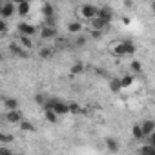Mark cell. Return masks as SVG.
Returning <instances> with one entry per match:
<instances>
[{"label": "cell", "mask_w": 155, "mask_h": 155, "mask_svg": "<svg viewBox=\"0 0 155 155\" xmlns=\"http://www.w3.org/2000/svg\"><path fill=\"white\" fill-rule=\"evenodd\" d=\"M17 13V4L15 2H6L0 6V17H2V20H6L8 17H13Z\"/></svg>", "instance_id": "6da1fadb"}, {"label": "cell", "mask_w": 155, "mask_h": 155, "mask_svg": "<svg viewBox=\"0 0 155 155\" xmlns=\"http://www.w3.org/2000/svg\"><path fill=\"white\" fill-rule=\"evenodd\" d=\"M97 11H99V8H97V6H93V4H84V6L81 8L82 17H84V18H88V20H93V18L97 17Z\"/></svg>", "instance_id": "7a4b0ae2"}, {"label": "cell", "mask_w": 155, "mask_h": 155, "mask_svg": "<svg viewBox=\"0 0 155 155\" xmlns=\"http://www.w3.org/2000/svg\"><path fill=\"white\" fill-rule=\"evenodd\" d=\"M18 31H20V35H24V37H33V35L37 33V28L31 26V24H28V22H20V24H18Z\"/></svg>", "instance_id": "3957f363"}, {"label": "cell", "mask_w": 155, "mask_h": 155, "mask_svg": "<svg viewBox=\"0 0 155 155\" xmlns=\"http://www.w3.org/2000/svg\"><path fill=\"white\" fill-rule=\"evenodd\" d=\"M9 51L13 53V55H17V57H20V58H28L29 57V53L20 46V44H17V42H13V44H9Z\"/></svg>", "instance_id": "277c9868"}, {"label": "cell", "mask_w": 155, "mask_h": 155, "mask_svg": "<svg viewBox=\"0 0 155 155\" xmlns=\"http://www.w3.org/2000/svg\"><path fill=\"white\" fill-rule=\"evenodd\" d=\"M97 18H101V20H104V22H111V18H113V11L110 9V8H99V11H97Z\"/></svg>", "instance_id": "5b68a950"}, {"label": "cell", "mask_w": 155, "mask_h": 155, "mask_svg": "<svg viewBox=\"0 0 155 155\" xmlns=\"http://www.w3.org/2000/svg\"><path fill=\"white\" fill-rule=\"evenodd\" d=\"M40 37H42L44 40L55 38V37H57V29H55V26H44V28L40 29Z\"/></svg>", "instance_id": "8992f818"}, {"label": "cell", "mask_w": 155, "mask_h": 155, "mask_svg": "<svg viewBox=\"0 0 155 155\" xmlns=\"http://www.w3.org/2000/svg\"><path fill=\"white\" fill-rule=\"evenodd\" d=\"M139 126H140V130H142V133H144V139L150 137L151 133H155V122H153V120H144V122L139 124Z\"/></svg>", "instance_id": "52a82bcc"}, {"label": "cell", "mask_w": 155, "mask_h": 155, "mask_svg": "<svg viewBox=\"0 0 155 155\" xmlns=\"http://www.w3.org/2000/svg\"><path fill=\"white\" fill-rule=\"evenodd\" d=\"M6 119H8L9 122L17 124V122H20V120H22V113H20L18 110H11V111H8V113H6Z\"/></svg>", "instance_id": "ba28073f"}, {"label": "cell", "mask_w": 155, "mask_h": 155, "mask_svg": "<svg viewBox=\"0 0 155 155\" xmlns=\"http://www.w3.org/2000/svg\"><path fill=\"white\" fill-rule=\"evenodd\" d=\"M29 9H31V4H29V2H26V0H22V2H18V4H17V13H18V15H22V17H24V15H28V13H29Z\"/></svg>", "instance_id": "9c48e42d"}, {"label": "cell", "mask_w": 155, "mask_h": 155, "mask_svg": "<svg viewBox=\"0 0 155 155\" xmlns=\"http://www.w3.org/2000/svg\"><path fill=\"white\" fill-rule=\"evenodd\" d=\"M82 29H84L82 22H77V20H75V22H69V24H68V31H69V33H81Z\"/></svg>", "instance_id": "30bf717a"}, {"label": "cell", "mask_w": 155, "mask_h": 155, "mask_svg": "<svg viewBox=\"0 0 155 155\" xmlns=\"http://www.w3.org/2000/svg\"><path fill=\"white\" fill-rule=\"evenodd\" d=\"M122 48H124V57H126V55H133V53H135V49H137V48H135V44H133L131 40L122 42Z\"/></svg>", "instance_id": "8fae6325"}, {"label": "cell", "mask_w": 155, "mask_h": 155, "mask_svg": "<svg viewBox=\"0 0 155 155\" xmlns=\"http://www.w3.org/2000/svg\"><path fill=\"white\" fill-rule=\"evenodd\" d=\"M106 148H108L111 153H117V151H119V142H117L115 139L108 137V139H106Z\"/></svg>", "instance_id": "7c38bea8"}, {"label": "cell", "mask_w": 155, "mask_h": 155, "mask_svg": "<svg viewBox=\"0 0 155 155\" xmlns=\"http://www.w3.org/2000/svg\"><path fill=\"white\" fill-rule=\"evenodd\" d=\"M20 46L28 51V49H31L33 48V40H31V37H24V35H20Z\"/></svg>", "instance_id": "4fadbf2b"}, {"label": "cell", "mask_w": 155, "mask_h": 155, "mask_svg": "<svg viewBox=\"0 0 155 155\" xmlns=\"http://www.w3.org/2000/svg\"><path fill=\"white\" fill-rule=\"evenodd\" d=\"M6 108H8V111H11V110H18V101L17 99H13V97H9V99H6Z\"/></svg>", "instance_id": "5bb4252c"}, {"label": "cell", "mask_w": 155, "mask_h": 155, "mask_svg": "<svg viewBox=\"0 0 155 155\" xmlns=\"http://www.w3.org/2000/svg\"><path fill=\"white\" fill-rule=\"evenodd\" d=\"M139 153H140V155H155V146H150V144H144V146H140V150H139Z\"/></svg>", "instance_id": "9a60e30c"}, {"label": "cell", "mask_w": 155, "mask_h": 155, "mask_svg": "<svg viewBox=\"0 0 155 155\" xmlns=\"http://www.w3.org/2000/svg\"><path fill=\"white\" fill-rule=\"evenodd\" d=\"M106 26H108V22H104V20H101V18H97V17L91 20V28H93V29H104Z\"/></svg>", "instance_id": "2e32d148"}, {"label": "cell", "mask_w": 155, "mask_h": 155, "mask_svg": "<svg viewBox=\"0 0 155 155\" xmlns=\"http://www.w3.org/2000/svg\"><path fill=\"white\" fill-rule=\"evenodd\" d=\"M131 135H133L137 140H142V139H144V133H142V130H140L139 124H135V126L131 128Z\"/></svg>", "instance_id": "e0dca14e"}, {"label": "cell", "mask_w": 155, "mask_h": 155, "mask_svg": "<svg viewBox=\"0 0 155 155\" xmlns=\"http://www.w3.org/2000/svg\"><path fill=\"white\" fill-rule=\"evenodd\" d=\"M68 108H69V113H84V108L79 106L77 102H68Z\"/></svg>", "instance_id": "ac0fdd59"}, {"label": "cell", "mask_w": 155, "mask_h": 155, "mask_svg": "<svg viewBox=\"0 0 155 155\" xmlns=\"http://www.w3.org/2000/svg\"><path fill=\"white\" fill-rule=\"evenodd\" d=\"M18 124H20L22 131H28V133H33V131H35V126H33L31 122H28V120H20Z\"/></svg>", "instance_id": "d6986e66"}, {"label": "cell", "mask_w": 155, "mask_h": 155, "mask_svg": "<svg viewBox=\"0 0 155 155\" xmlns=\"http://www.w3.org/2000/svg\"><path fill=\"white\" fill-rule=\"evenodd\" d=\"M69 73L71 75H81V73H84V64H75V66H71V69H69Z\"/></svg>", "instance_id": "ffe728a7"}, {"label": "cell", "mask_w": 155, "mask_h": 155, "mask_svg": "<svg viewBox=\"0 0 155 155\" xmlns=\"http://www.w3.org/2000/svg\"><path fill=\"white\" fill-rule=\"evenodd\" d=\"M119 81H120V88H128V86L133 84V77L126 75V77H122V79H119Z\"/></svg>", "instance_id": "44dd1931"}, {"label": "cell", "mask_w": 155, "mask_h": 155, "mask_svg": "<svg viewBox=\"0 0 155 155\" xmlns=\"http://www.w3.org/2000/svg\"><path fill=\"white\" fill-rule=\"evenodd\" d=\"M13 140H15V137H13L11 133H9V135H8V133H0V142H2V146H4V144H11Z\"/></svg>", "instance_id": "7402d4cb"}, {"label": "cell", "mask_w": 155, "mask_h": 155, "mask_svg": "<svg viewBox=\"0 0 155 155\" xmlns=\"http://www.w3.org/2000/svg\"><path fill=\"white\" fill-rule=\"evenodd\" d=\"M110 88H111V91H115V93H119L122 88H120V81L119 79H111L110 81Z\"/></svg>", "instance_id": "603a6c76"}, {"label": "cell", "mask_w": 155, "mask_h": 155, "mask_svg": "<svg viewBox=\"0 0 155 155\" xmlns=\"http://www.w3.org/2000/svg\"><path fill=\"white\" fill-rule=\"evenodd\" d=\"M44 117H46V120H48V122H57V113H55V111H51V110H46Z\"/></svg>", "instance_id": "cb8c5ba5"}, {"label": "cell", "mask_w": 155, "mask_h": 155, "mask_svg": "<svg viewBox=\"0 0 155 155\" xmlns=\"http://www.w3.org/2000/svg\"><path fill=\"white\" fill-rule=\"evenodd\" d=\"M140 69H142L140 62H139V60H133V62H131V71H133V73H140Z\"/></svg>", "instance_id": "d4e9b609"}, {"label": "cell", "mask_w": 155, "mask_h": 155, "mask_svg": "<svg viewBox=\"0 0 155 155\" xmlns=\"http://www.w3.org/2000/svg\"><path fill=\"white\" fill-rule=\"evenodd\" d=\"M51 55H53V49H48V48L40 49V57H42V58H49Z\"/></svg>", "instance_id": "484cf974"}, {"label": "cell", "mask_w": 155, "mask_h": 155, "mask_svg": "<svg viewBox=\"0 0 155 155\" xmlns=\"http://www.w3.org/2000/svg\"><path fill=\"white\" fill-rule=\"evenodd\" d=\"M84 44H86V37H81V35H79V37L75 38V46L81 48V46H84Z\"/></svg>", "instance_id": "4316f807"}, {"label": "cell", "mask_w": 155, "mask_h": 155, "mask_svg": "<svg viewBox=\"0 0 155 155\" xmlns=\"http://www.w3.org/2000/svg\"><path fill=\"white\" fill-rule=\"evenodd\" d=\"M0 155H13V151L8 146H0Z\"/></svg>", "instance_id": "83f0119b"}, {"label": "cell", "mask_w": 155, "mask_h": 155, "mask_svg": "<svg viewBox=\"0 0 155 155\" xmlns=\"http://www.w3.org/2000/svg\"><path fill=\"white\" fill-rule=\"evenodd\" d=\"M6 31H8V22L0 20V33H6Z\"/></svg>", "instance_id": "f1b7e54d"}, {"label": "cell", "mask_w": 155, "mask_h": 155, "mask_svg": "<svg viewBox=\"0 0 155 155\" xmlns=\"http://www.w3.org/2000/svg\"><path fill=\"white\" fill-rule=\"evenodd\" d=\"M35 101H37V104L44 106V102H46V97H44V95H37V97H35Z\"/></svg>", "instance_id": "f546056e"}, {"label": "cell", "mask_w": 155, "mask_h": 155, "mask_svg": "<svg viewBox=\"0 0 155 155\" xmlns=\"http://www.w3.org/2000/svg\"><path fill=\"white\" fill-rule=\"evenodd\" d=\"M91 35H93L95 38H99V37H101V31H91Z\"/></svg>", "instance_id": "4dcf8cb0"}, {"label": "cell", "mask_w": 155, "mask_h": 155, "mask_svg": "<svg viewBox=\"0 0 155 155\" xmlns=\"http://www.w3.org/2000/svg\"><path fill=\"white\" fill-rule=\"evenodd\" d=\"M2 60H4V55H2V53H0V62H2Z\"/></svg>", "instance_id": "1f68e13d"}, {"label": "cell", "mask_w": 155, "mask_h": 155, "mask_svg": "<svg viewBox=\"0 0 155 155\" xmlns=\"http://www.w3.org/2000/svg\"><path fill=\"white\" fill-rule=\"evenodd\" d=\"M0 20H2V17H0Z\"/></svg>", "instance_id": "d6a6232c"}]
</instances>
